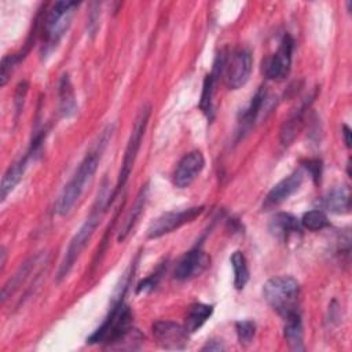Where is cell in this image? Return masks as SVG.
<instances>
[{"label":"cell","mask_w":352,"mask_h":352,"mask_svg":"<svg viewBox=\"0 0 352 352\" xmlns=\"http://www.w3.org/2000/svg\"><path fill=\"white\" fill-rule=\"evenodd\" d=\"M113 126H107L98 140L95 142L91 151H88L84 157V160L80 162L77 170L72 176V179L63 186L62 191L58 195V199L55 202V213L59 216L67 214L77 199L81 197L82 191L85 190L87 184L92 180L98 165L102 158V153L104 151V147L107 146L110 138H111Z\"/></svg>","instance_id":"1"},{"label":"cell","mask_w":352,"mask_h":352,"mask_svg":"<svg viewBox=\"0 0 352 352\" xmlns=\"http://www.w3.org/2000/svg\"><path fill=\"white\" fill-rule=\"evenodd\" d=\"M104 190H106V187H103L102 192L98 195L96 202H95L89 216L85 219V221L81 224V227L77 230V232L70 239V243L65 252V256H63L59 270H58V275H56L58 282H60L62 279H65L69 275L74 263L77 261V258L80 257V254L82 253V250L85 249L88 242L91 241L95 230L98 228L100 219L103 216V212L109 206V197L107 198L103 197Z\"/></svg>","instance_id":"2"},{"label":"cell","mask_w":352,"mask_h":352,"mask_svg":"<svg viewBox=\"0 0 352 352\" xmlns=\"http://www.w3.org/2000/svg\"><path fill=\"white\" fill-rule=\"evenodd\" d=\"M132 329V312L121 296L113 304L102 324L87 338V342L103 344L106 348L113 349Z\"/></svg>","instance_id":"3"},{"label":"cell","mask_w":352,"mask_h":352,"mask_svg":"<svg viewBox=\"0 0 352 352\" xmlns=\"http://www.w3.org/2000/svg\"><path fill=\"white\" fill-rule=\"evenodd\" d=\"M263 297L282 318L297 312L300 285L293 276H274L263 285Z\"/></svg>","instance_id":"4"},{"label":"cell","mask_w":352,"mask_h":352,"mask_svg":"<svg viewBox=\"0 0 352 352\" xmlns=\"http://www.w3.org/2000/svg\"><path fill=\"white\" fill-rule=\"evenodd\" d=\"M150 114H151V106L144 104L140 109V111L135 120V124L132 126V131H131V135H129V139H128V143H126V147L124 151L121 169H120L118 179H117V186H116L114 191L111 192V195L109 197V204L114 199V197L118 194V191L125 186V183L131 175V170L133 168L135 160L138 157V153H139V148L142 144V139L144 136V132H146V128L148 124Z\"/></svg>","instance_id":"5"},{"label":"cell","mask_w":352,"mask_h":352,"mask_svg":"<svg viewBox=\"0 0 352 352\" xmlns=\"http://www.w3.org/2000/svg\"><path fill=\"white\" fill-rule=\"evenodd\" d=\"M78 7L77 1H56L47 12L44 21V41L45 47L54 48L67 32L74 10Z\"/></svg>","instance_id":"6"},{"label":"cell","mask_w":352,"mask_h":352,"mask_svg":"<svg viewBox=\"0 0 352 352\" xmlns=\"http://www.w3.org/2000/svg\"><path fill=\"white\" fill-rule=\"evenodd\" d=\"M253 67V59L250 51L238 48L231 54L226 55L221 76L228 89L242 88L250 77Z\"/></svg>","instance_id":"7"},{"label":"cell","mask_w":352,"mask_h":352,"mask_svg":"<svg viewBox=\"0 0 352 352\" xmlns=\"http://www.w3.org/2000/svg\"><path fill=\"white\" fill-rule=\"evenodd\" d=\"M204 206H191L180 210H170L154 219L147 228V238L155 239L170 234L187 223L194 221L204 212Z\"/></svg>","instance_id":"8"},{"label":"cell","mask_w":352,"mask_h":352,"mask_svg":"<svg viewBox=\"0 0 352 352\" xmlns=\"http://www.w3.org/2000/svg\"><path fill=\"white\" fill-rule=\"evenodd\" d=\"M294 40L290 34H285L276 52L265 58L261 63V72L268 80L280 81L287 77L292 67Z\"/></svg>","instance_id":"9"},{"label":"cell","mask_w":352,"mask_h":352,"mask_svg":"<svg viewBox=\"0 0 352 352\" xmlns=\"http://www.w3.org/2000/svg\"><path fill=\"white\" fill-rule=\"evenodd\" d=\"M153 336L157 342L170 351L184 349L188 342V331L184 326L170 320H157L151 327Z\"/></svg>","instance_id":"10"},{"label":"cell","mask_w":352,"mask_h":352,"mask_svg":"<svg viewBox=\"0 0 352 352\" xmlns=\"http://www.w3.org/2000/svg\"><path fill=\"white\" fill-rule=\"evenodd\" d=\"M205 166L204 154L198 150L190 151L182 157L173 170V184L179 188H186L194 183Z\"/></svg>","instance_id":"11"},{"label":"cell","mask_w":352,"mask_h":352,"mask_svg":"<svg viewBox=\"0 0 352 352\" xmlns=\"http://www.w3.org/2000/svg\"><path fill=\"white\" fill-rule=\"evenodd\" d=\"M210 264L209 254L201 248H195L186 253L177 263L173 276L177 280H190L199 276Z\"/></svg>","instance_id":"12"},{"label":"cell","mask_w":352,"mask_h":352,"mask_svg":"<svg viewBox=\"0 0 352 352\" xmlns=\"http://www.w3.org/2000/svg\"><path fill=\"white\" fill-rule=\"evenodd\" d=\"M304 182V169L298 168L290 175L278 182L267 194L265 206H275L289 199L302 184Z\"/></svg>","instance_id":"13"},{"label":"cell","mask_w":352,"mask_h":352,"mask_svg":"<svg viewBox=\"0 0 352 352\" xmlns=\"http://www.w3.org/2000/svg\"><path fill=\"white\" fill-rule=\"evenodd\" d=\"M268 231L274 238L285 242L290 238V235L300 231V223L293 214L286 212H279L271 219L268 224Z\"/></svg>","instance_id":"14"},{"label":"cell","mask_w":352,"mask_h":352,"mask_svg":"<svg viewBox=\"0 0 352 352\" xmlns=\"http://www.w3.org/2000/svg\"><path fill=\"white\" fill-rule=\"evenodd\" d=\"M323 206L331 213L345 214L351 212V190L348 186H337L323 197Z\"/></svg>","instance_id":"15"},{"label":"cell","mask_w":352,"mask_h":352,"mask_svg":"<svg viewBox=\"0 0 352 352\" xmlns=\"http://www.w3.org/2000/svg\"><path fill=\"white\" fill-rule=\"evenodd\" d=\"M285 319L283 336L293 351H304V331H302V320L300 312H292Z\"/></svg>","instance_id":"16"},{"label":"cell","mask_w":352,"mask_h":352,"mask_svg":"<svg viewBox=\"0 0 352 352\" xmlns=\"http://www.w3.org/2000/svg\"><path fill=\"white\" fill-rule=\"evenodd\" d=\"M147 197H148V186L144 184L139 190V192L136 195V199H135V202H133L128 216L125 217V220H124V223H122V226L120 228V232H118V236H117L118 242H122L129 235L132 228L135 227L138 219L140 217L142 212L144 210V206H146V202H147Z\"/></svg>","instance_id":"17"},{"label":"cell","mask_w":352,"mask_h":352,"mask_svg":"<svg viewBox=\"0 0 352 352\" xmlns=\"http://www.w3.org/2000/svg\"><path fill=\"white\" fill-rule=\"evenodd\" d=\"M268 99L270 98H268V94H267L265 88L260 87L257 89V92L254 94V96L252 98L248 107L242 111L239 122H241L243 129H249L257 122V120L260 118V116L263 113V109H265V104H267Z\"/></svg>","instance_id":"18"},{"label":"cell","mask_w":352,"mask_h":352,"mask_svg":"<svg viewBox=\"0 0 352 352\" xmlns=\"http://www.w3.org/2000/svg\"><path fill=\"white\" fill-rule=\"evenodd\" d=\"M32 157L30 153H28L25 157L19 158L16 162H14L4 173L3 179H1V201H4L7 198V195L16 187V184L21 182V179L25 175V170L28 168L29 164V158Z\"/></svg>","instance_id":"19"},{"label":"cell","mask_w":352,"mask_h":352,"mask_svg":"<svg viewBox=\"0 0 352 352\" xmlns=\"http://www.w3.org/2000/svg\"><path fill=\"white\" fill-rule=\"evenodd\" d=\"M212 314H213V305L204 304V302L192 304L187 311L186 323H184L186 330L188 333H195L205 324V322L212 316Z\"/></svg>","instance_id":"20"},{"label":"cell","mask_w":352,"mask_h":352,"mask_svg":"<svg viewBox=\"0 0 352 352\" xmlns=\"http://www.w3.org/2000/svg\"><path fill=\"white\" fill-rule=\"evenodd\" d=\"M59 109L63 117H70L76 113V96L72 81L67 74H63L59 81Z\"/></svg>","instance_id":"21"},{"label":"cell","mask_w":352,"mask_h":352,"mask_svg":"<svg viewBox=\"0 0 352 352\" xmlns=\"http://www.w3.org/2000/svg\"><path fill=\"white\" fill-rule=\"evenodd\" d=\"M304 122V107L296 110L280 126L279 131V139L283 146H289L293 143V140L297 138L298 132L302 128Z\"/></svg>","instance_id":"22"},{"label":"cell","mask_w":352,"mask_h":352,"mask_svg":"<svg viewBox=\"0 0 352 352\" xmlns=\"http://www.w3.org/2000/svg\"><path fill=\"white\" fill-rule=\"evenodd\" d=\"M232 270H234V287L236 290H242L246 283L249 282L250 272H249V265L246 261V257L242 252L235 250L231 257H230Z\"/></svg>","instance_id":"23"},{"label":"cell","mask_w":352,"mask_h":352,"mask_svg":"<svg viewBox=\"0 0 352 352\" xmlns=\"http://www.w3.org/2000/svg\"><path fill=\"white\" fill-rule=\"evenodd\" d=\"M34 261H36V258H30L26 263H23L21 265V268L15 272V275H12L8 279V282L3 286V290H1V301L3 302L8 298V296H11L19 287V285L23 282V279L29 275L32 267L34 265Z\"/></svg>","instance_id":"24"},{"label":"cell","mask_w":352,"mask_h":352,"mask_svg":"<svg viewBox=\"0 0 352 352\" xmlns=\"http://www.w3.org/2000/svg\"><path fill=\"white\" fill-rule=\"evenodd\" d=\"M301 226L309 231H320L329 227V219L320 209H312L302 214Z\"/></svg>","instance_id":"25"},{"label":"cell","mask_w":352,"mask_h":352,"mask_svg":"<svg viewBox=\"0 0 352 352\" xmlns=\"http://www.w3.org/2000/svg\"><path fill=\"white\" fill-rule=\"evenodd\" d=\"M235 330H236L239 344L248 345L254 338L256 323L253 320H239L235 323Z\"/></svg>","instance_id":"26"},{"label":"cell","mask_w":352,"mask_h":352,"mask_svg":"<svg viewBox=\"0 0 352 352\" xmlns=\"http://www.w3.org/2000/svg\"><path fill=\"white\" fill-rule=\"evenodd\" d=\"M21 60L19 55H6L1 60V66H0V85L4 87L14 70V67L18 65V62Z\"/></svg>","instance_id":"27"},{"label":"cell","mask_w":352,"mask_h":352,"mask_svg":"<svg viewBox=\"0 0 352 352\" xmlns=\"http://www.w3.org/2000/svg\"><path fill=\"white\" fill-rule=\"evenodd\" d=\"M302 168L311 175L312 180L318 184L322 176V161L318 158H311L302 162Z\"/></svg>","instance_id":"28"},{"label":"cell","mask_w":352,"mask_h":352,"mask_svg":"<svg viewBox=\"0 0 352 352\" xmlns=\"http://www.w3.org/2000/svg\"><path fill=\"white\" fill-rule=\"evenodd\" d=\"M161 274H162V270H158V271L154 272L151 276L143 279V280L138 285L136 293H138V294H139V293H146V292H150L151 289H154L155 285L158 283L160 278H161Z\"/></svg>","instance_id":"29"},{"label":"cell","mask_w":352,"mask_h":352,"mask_svg":"<svg viewBox=\"0 0 352 352\" xmlns=\"http://www.w3.org/2000/svg\"><path fill=\"white\" fill-rule=\"evenodd\" d=\"M223 349H224V345L219 340H210L202 348V351H223Z\"/></svg>","instance_id":"30"},{"label":"cell","mask_w":352,"mask_h":352,"mask_svg":"<svg viewBox=\"0 0 352 352\" xmlns=\"http://www.w3.org/2000/svg\"><path fill=\"white\" fill-rule=\"evenodd\" d=\"M342 135H344V140L346 147H351V129L348 125H342Z\"/></svg>","instance_id":"31"}]
</instances>
